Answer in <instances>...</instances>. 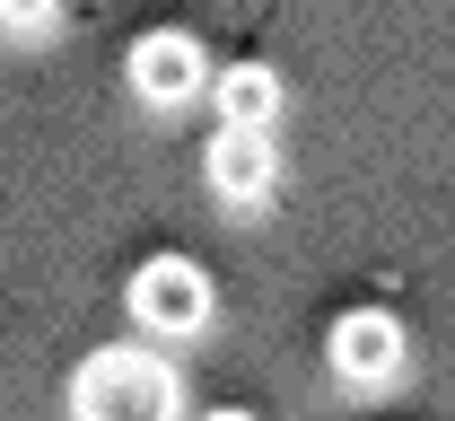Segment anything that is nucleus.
I'll use <instances>...</instances> for the list:
<instances>
[{"instance_id": "obj_1", "label": "nucleus", "mask_w": 455, "mask_h": 421, "mask_svg": "<svg viewBox=\"0 0 455 421\" xmlns=\"http://www.w3.org/2000/svg\"><path fill=\"white\" fill-rule=\"evenodd\" d=\"M175 413H184V377L158 352L106 343L70 377V421H175Z\"/></svg>"}, {"instance_id": "obj_2", "label": "nucleus", "mask_w": 455, "mask_h": 421, "mask_svg": "<svg viewBox=\"0 0 455 421\" xmlns=\"http://www.w3.org/2000/svg\"><path fill=\"white\" fill-rule=\"evenodd\" d=\"M132 316H140L149 334H167V343L202 334V325H211V272H202L193 255H149V263L132 272Z\"/></svg>"}, {"instance_id": "obj_3", "label": "nucleus", "mask_w": 455, "mask_h": 421, "mask_svg": "<svg viewBox=\"0 0 455 421\" xmlns=\"http://www.w3.org/2000/svg\"><path fill=\"white\" fill-rule=\"evenodd\" d=\"M123 70H132V97H140V106H193V97L211 88V53H202L184 27H149V36L123 53Z\"/></svg>"}, {"instance_id": "obj_4", "label": "nucleus", "mask_w": 455, "mask_h": 421, "mask_svg": "<svg viewBox=\"0 0 455 421\" xmlns=\"http://www.w3.org/2000/svg\"><path fill=\"white\" fill-rule=\"evenodd\" d=\"M202 176H211V193H220L228 211H263V202H272V184H281V150H272V132L220 123V141H211Z\"/></svg>"}, {"instance_id": "obj_5", "label": "nucleus", "mask_w": 455, "mask_h": 421, "mask_svg": "<svg viewBox=\"0 0 455 421\" xmlns=\"http://www.w3.org/2000/svg\"><path fill=\"white\" fill-rule=\"evenodd\" d=\"M324 360H333L341 386H386V377L403 368V316H386V307H350V316H333Z\"/></svg>"}, {"instance_id": "obj_6", "label": "nucleus", "mask_w": 455, "mask_h": 421, "mask_svg": "<svg viewBox=\"0 0 455 421\" xmlns=\"http://www.w3.org/2000/svg\"><path fill=\"white\" fill-rule=\"evenodd\" d=\"M211 106H220V123L272 132L281 123V70L272 61H228V70H211Z\"/></svg>"}, {"instance_id": "obj_7", "label": "nucleus", "mask_w": 455, "mask_h": 421, "mask_svg": "<svg viewBox=\"0 0 455 421\" xmlns=\"http://www.w3.org/2000/svg\"><path fill=\"white\" fill-rule=\"evenodd\" d=\"M53 27H61V0H0V36L36 45V36H53Z\"/></svg>"}, {"instance_id": "obj_8", "label": "nucleus", "mask_w": 455, "mask_h": 421, "mask_svg": "<svg viewBox=\"0 0 455 421\" xmlns=\"http://www.w3.org/2000/svg\"><path fill=\"white\" fill-rule=\"evenodd\" d=\"M202 421H254V413H245V404H220V413H202Z\"/></svg>"}]
</instances>
